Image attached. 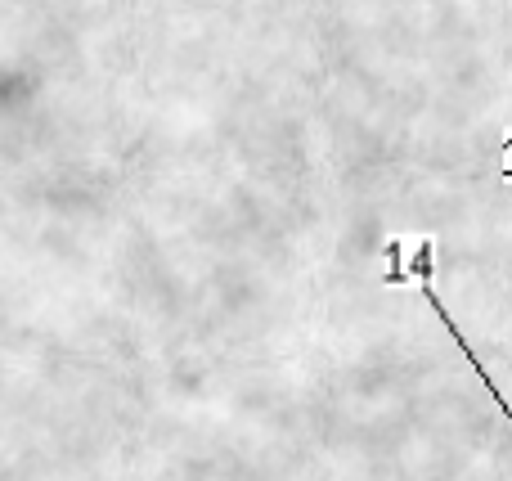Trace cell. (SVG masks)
<instances>
[{"label": "cell", "mask_w": 512, "mask_h": 481, "mask_svg": "<svg viewBox=\"0 0 512 481\" xmlns=\"http://www.w3.org/2000/svg\"><path fill=\"white\" fill-rule=\"evenodd\" d=\"M432 252H436V243H432V239H423V243H418V252H414V275H418V284H423V297H427V306H432V311H436V315H441L445 333H450V338H454V342H459V351H463V356H468V365H472V369H477L481 387H486V392H490V396H495V405H499V410H504V419L512 423V405L504 401V392H499V387H495V378H490V374H486V365H481V356H477V351H472V347H468V338H463V333H459V324H454V315H450V311H445V302H441V297H436V288H432V270H436Z\"/></svg>", "instance_id": "6da1fadb"}]
</instances>
